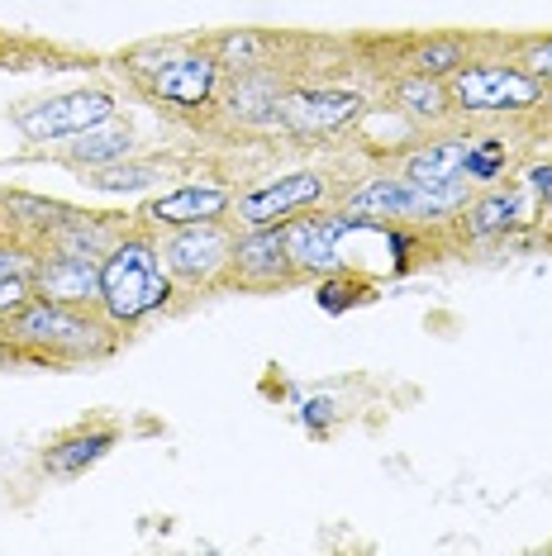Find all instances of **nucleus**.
Wrapping results in <instances>:
<instances>
[{
    "label": "nucleus",
    "instance_id": "f257e3e1",
    "mask_svg": "<svg viewBox=\"0 0 552 556\" xmlns=\"http://www.w3.org/2000/svg\"><path fill=\"white\" fill-rule=\"evenodd\" d=\"M0 338L39 362H91L115 352V324L105 314L96 319L81 305H58V300L39 295H29L20 309L0 319Z\"/></svg>",
    "mask_w": 552,
    "mask_h": 556
},
{
    "label": "nucleus",
    "instance_id": "f03ea898",
    "mask_svg": "<svg viewBox=\"0 0 552 556\" xmlns=\"http://www.w3.org/2000/svg\"><path fill=\"white\" fill-rule=\"evenodd\" d=\"M172 295H177V281L148 233H120L115 248L100 257V314L115 328L158 314L162 305H172Z\"/></svg>",
    "mask_w": 552,
    "mask_h": 556
},
{
    "label": "nucleus",
    "instance_id": "7ed1b4c3",
    "mask_svg": "<svg viewBox=\"0 0 552 556\" xmlns=\"http://www.w3.org/2000/svg\"><path fill=\"white\" fill-rule=\"evenodd\" d=\"M467 200H472V181H467V176L424 186V181H410V176L381 172V176H367L357 191H348L343 210L362 214V219H372V224H386V219L424 224V219H453V214L467 210Z\"/></svg>",
    "mask_w": 552,
    "mask_h": 556
},
{
    "label": "nucleus",
    "instance_id": "20e7f679",
    "mask_svg": "<svg viewBox=\"0 0 552 556\" xmlns=\"http://www.w3.org/2000/svg\"><path fill=\"white\" fill-rule=\"evenodd\" d=\"M124 67L143 81V91L172 110H205L219 91V58L191 53V48H143L129 53Z\"/></svg>",
    "mask_w": 552,
    "mask_h": 556
},
{
    "label": "nucleus",
    "instance_id": "39448f33",
    "mask_svg": "<svg viewBox=\"0 0 552 556\" xmlns=\"http://www.w3.org/2000/svg\"><path fill=\"white\" fill-rule=\"evenodd\" d=\"M543 100V77L510 62H462L453 72V105L462 115H519Z\"/></svg>",
    "mask_w": 552,
    "mask_h": 556
},
{
    "label": "nucleus",
    "instance_id": "423d86ee",
    "mask_svg": "<svg viewBox=\"0 0 552 556\" xmlns=\"http://www.w3.org/2000/svg\"><path fill=\"white\" fill-rule=\"evenodd\" d=\"M162 262H167L172 281L191 286V290H215L229 281L234 267V233L224 219H205V224H181L167 229L162 238Z\"/></svg>",
    "mask_w": 552,
    "mask_h": 556
},
{
    "label": "nucleus",
    "instance_id": "0eeeda50",
    "mask_svg": "<svg viewBox=\"0 0 552 556\" xmlns=\"http://www.w3.org/2000/svg\"><path fill=\"white\" fill-rule=\"evenodd\" d=\"M115 96L110 91H62V96H48V100H29V105L15 110V129L34 143H62L72 134H86L96 124L115 119Z\"/></svg>",
    "mask_w": 552,
    "mask_h": 556
},
{
    "label": "nucleus",
    "instance_id": "6e6552de",
    "mask_svg": "<svg viewBox=\"0 0 552 556\" xmlns=\"http://www.w3.org/2000/svg\"><path fill=\"white\" fill-rule=\"evenodd\" d=\"M329 200V176L324 172H291V176H276V181H262L253 191H243L234 200L238 224L243 229H262V224H286L296 214L315 210Z\"/></svg>",
    "mask_w": 552,
    "mask_h": 556
},
{
    "label": "nucleus",
    "instance_id": "1a4fd4ad",
    "mask_svg": "<svg viewBox=\"0 0 552 556\" xmlns=\"http://www.w3.org/2000/svg\"><path fill=\"white\" fill-rule=\"evenodd\" d=\"M357 229H372V219L362 214H315V219H286V252H291V267L296 276H329V271H343V257H338V238L343 233H357Z\"/></svg>",
    "mask_w": 552,
    "mask_h": 556
},
{
    "label": "nucleus",
    "instance_id": "9d476101",
    "mask_svg": "<svg viewBox=\"0 0 552 556\" xmlns=\"http://www.w3.org/2000/svg\"><path fill=\"white\" fill-rule=\"evenodd\" d=\"M296 276L291 252H286V224H262V229H248L243 238H234V267L229 281L248 286V290H272L286 286Z\"/></svg>",
    "mask_w": 552,
    "mask_h": 556
},
{
    "label": "nucleus",
    "instance_id": "9b49d317",
    "mask_svg": "<svg viewBox=\"0 0 552 556\" xmlns=\"http://www.w3.org/2000/svg\"><path fill=\"white\" fill-rule=\"evenodd\" d=\"M362 115V96L357 91H338V86H300L286 91L276 105V119L291 134H334L348 129Z\"/></svg>",
    "mask_w": 552,
    "mask_h": 556
},
{
    "label": "nucleus",
    "instance_id": "f8f14e48",
    "mask_svg": "<svg viewBox=\"0 0 552 556\" xmlns=\"http://www.w3.org/2000/svg\"><path fill=\"white\" fill-rule=\"evenodd\" d=\"M34 295L39 300H58V305H81V309H100V262L77 257V252H39V267L29 276Z\"/></svg>",
    "mask_w": 552,
    "mask_h": 556
},
{
    "label": "nucleus",
    "instance_id": "ddd939ff",
    "mask_svg": "<svg viewBox=\"0 0 552 556\" xmlns=\"http://www.w3.org/2000/svg\"><path fill=\"white\" fill-rule=\"evenodd\" d=\"M234 210V191L219 181H191L177 191L148 200L138 219L158 224V229H181V224H205V219H224Z\"/></svg>",
    "mask_w": 552,
    "mask_h": 556
},
{
    "label": "nucleus",
    "instance_id": "4468645a",
    "mask_svg": "<svg viewBox=\"0 0 552 556\" xmlns=\"http://www.w3.org/2000/svg\"><path fill=\"white\" fill-rule=\"evenodd\" d=\"M110 447H115V428H77V433L48 442L43 471L48 476H62V480H77V476L91 471V466L105 457Z\"/></svg>",
    "mask_w": 552,
    "mask_h": 556
},
{
    "label": "nucleus",
    "instance_id": "2eb2a0df",
    "mask_svg": "<svg viewBox=\"0 0 552 556\" xmlns=\"http://www.w3.org/2000/svg\"><path fill=\"white\" fill-rule=\"evenodd\" d=\"M115 238L120 229L105 219V214H81V210H72L62 224H53V229L43 233V243L39 248H53V252H77V257H91L100 262L110 248H115Z\"/></svg>",
    "mask_w": 552,
    "mask_h": 556
},
{
    "label": "nucleus",
    "instance_id": "dca6fc26",
    "mask_svg": "<svg viewBox=\"0 0 552 556\" xmlns=\"http://www.w3.org/2000/svg\"><path fill=\"white\" fill-rule=\"evenodd\" d=\"M467 157H472V138H438V143H424L414 148V153L400 162V176H410V181H424V186H438V181H457V176H467Z\"/></svg>",
    "mask_w": 552,
    "mask_h": 556
},
{
    "label": "nucleus",
    "instance_id": "f3484780",
    "mask_svg": "<svg viewBox=\"0 0 552 556\" xmlns=\"http://www.w3.org/2000/svg\"><path fill=\"white\" fill-rule=\"evenodd\" d=\"M67 214H72V205H62V200L0 191V229H10L15 238H29V243H43V233L67 219Z\"/></svg>",
    "mask_w": 552,
    "mask_h": 556
},
{
    "label": "nucleus",
    "instance_id": "a211bd4d",
    "mask_svg": "<svg viewBox=\"0 0 552 556\" xmlns=\"http://www.w3.org/2000/svg\"><path fill=\"white\" fill-rule=\"evenodd\" d=\"M62 153H67L72 167H86V172H91V167H110V162L134 157V129L105 119V124H96V129H86V134H72Z\"/></svg>",
    "mask_w": 552,
    "mask_h": 556
},
{
    "label": "nucleus",
    "instance_id": "6ab92c4d",
    "mask_svg": "<svg viewBox=\"0 0 552 556\" xmlns=\"http://www.w3.org/2000/svg\"><path fill=\"white\" fill-rule=\"evenodd\" d=\"M281 81L267 77V72H238V81H234V91H229V115L234 119H243V124H258V119H276V105H281Z\"/></svg>",
    "mask_w": 552,
    "mask_h": 556
},
{
    "label": "nucleus",
    "instance_id": "aec40b11",
    "mask_svg": "<svg viewBox=\"0 0 552 556\" xmlns=\"http://www.w3.org/2000/svg\"><path fill=\"white\" fill-rule=\"evenodd\" d=\"M462 214H467L462 219L467 238H505L519 224V191H491V195L472 200Z\"/></svg>",
    "mask_w": 552,
    "mask_h": 556
},
{
    "label": "nucleus",
    "instance_id": "412c9836",
    "mask_svg": "<svg viewBox=\"0 0 552 556\" xmlns=\"http://www.w3.org/2000/svg\"><path fill=\"white\" fill-rule=\"evenodd\" d=\"M158 181H162L158 162H134V157L86 172V186H96V191H110V195H134V191H148V186H158Z\"/></svg>",
    "mask_w": 552,
    "mask_h": 556
},
{
    "label": "nucleus",
    "instance_id": "4be33fe9",
    "mask_svg": "<svg viewBox=\"0 0 552 556\" xmlns=\"http://www.w3.org/2000/svg\"><path fill=\"white\" fill-rule=\"evenodd\" d=\"M396 100L410 119H424V124L448 115V96H443V86H438V77H405L396 86Z\"/></svg>",
    "mask_w": 552,
    "mask_h": 556
},
{
    "label": "nucleus",
    "instance_id": "5701e85b",
    "mask_svg": "<svg viewBox=\"0 0 552 556\" xmlns=\"http://www.w3.org/2000/svg\"><path fill=\"white\" fill-rule=\"evenodd\" d=\"M462 62H467V48H462L457 39H429L410 53L414 77H453Z\"/></svg>",
    "mask_w": 552,
    "mask_h": 556
},
{
    "label": "nucleus",
    "instance_id": "b1692460",
    "mask_svg": "<svg viewBox=\"0 0 552 556\" xmlns=\"http://www.w3.org/2000/svg\"><path fill=\"white\" fill-rule=\"evenodd\" d=\"M215 58H219V67H229V72H253V67H262V58H267V39L253 29L224 34L215 43Z\"/></svg>",
    "mask_w": 552,
    "mask_h": 556
},
{
    "label": "nucleus",
    "instance_id": "393cba45",
    "mask_svg": "<svg viewBox=\"0 0 552 556\" xmlns=\"http://www.w3.org/2000/svg\"><path fill=\"white\" fill-rule=\"evenodd\" d=\"M505 172V138H472L467 181H495Z\"/></svg>",
    "mask_w": 552,
    "mask_h": 556
},
{
    "label": "nucleus",
    "instance_id": "a878e982",
    "mask_svg": "<svg viewBox=\"0 0 552 556\" xmlns=\"http://www.w3.org/2000/svg\"><path fill=\"white\" fill-rule=\"evenodd\" d=\"M39 243H29V238H0V281H10V276H34L39 267Z\"/></svg>",
    "mask_w": 552,
    "mask_h": 556
},
{
    "label": "nucleus",
    "instance_id": "bb28decb",
    "mask_svg": "<svg viewBox=\"0 0 552 556\" xmlns=\"http://www.w3.org/2000/svg\"><path fill=\"white\" fill-rule=\"evenodd\" d=\"M357 300H367V286L362 281H348V276H319V305L329 309V314H343L348 305H357Z\"/></svg>",
    "mask_w": 552,
    "mask_h": 556
},
{
    "label": "nucleus",
    "instance_id": "cd10ccee",
    "mask_svg": "<svg viewBox=\"0 0 552 556\" xmlns=\"http://www.w3.org/2000/svg\"><path fill=\"white\" fill-rule=\"evenodd\" d=\"M29 295H34L29 276H10V281H0V319H5L10 309H20Z\"/></svg>",
    "mask_w": 552,
    "mask_h": 556
},
{
    "label": "nucleus",
    "instance_id": "c85d7f7f",
    "mask_svg": "<svg viewBox=\"0 0 552 556\" xmlns=\"http://www.w3.org/2000/svg\"><path fill=\"white\" fill-rule=\"evenodd\" d=\"M524 67H529L534 72V77H552V43H534L529 48V53H524Z\"/></svg>",
    "mask_w": 552,
    "mask_h": 556
},
{
    "label": "nucleus",
    "instance_id": "c756f323",
    "mask_svg": "<svg viewBox=\"0 0 552 556\" xmlns=\"http://www.w3.org/2000/svg\"><path fill=\"white\" fill-rule=\"evenodd\" d=\"M524 181H529L534 195L552 200V162H543V167H529V172H524Z\"/></svg>",
    "mask_w": 552,
    "mask_h": 556
},
{
    "label": "nucleus",
    "instance_id": "7c9ffc66",
    "mask_svg": "<svg viewBox=\"0 0 552 556\" xmlns=\"http://www.w3.org/2000/svg\"><path fill=\"white\" fill-rule=\"evenodd\" d=\"M334 419V400L319 395V400H305V424H329Z\"/></svg>",
    "mask_w": 552,
    "mask_h": 556
}]
</instances>
